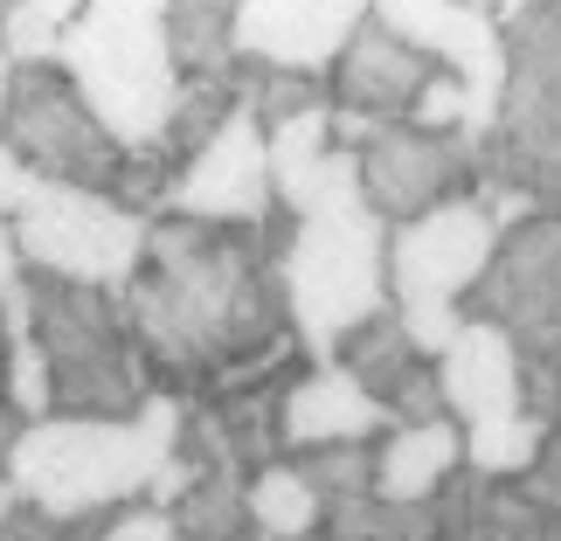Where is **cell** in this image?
<instances>
[{"instance_id": "1", "label": "cell", "mask_w": 561, "mask_h": 541, "mask_svg": "<svg viewBox=\"0 0 561 541\" xmlns=\"http://www.w3.org/2000/svg\"><path fill=\"white\" fill-rule=\"evenodd\" d=\"M285 244H291L285 208L264 229H222V223H187V215L153 223L133 285L112 298L160 396L222 403L243 382L271 375L277 361L306 354L291 334Z\"/></svg>"}, {"instance_id": "2", "label": "cell", "mask_w": 561, "mask_h": 541, "mask_svg": "<svg viewBox=\"0 0 561 541\" xmlns=\"http://www.w3.org/2000/svg\"><path fill=\"white\" fill-rule=\"evenodd\" d=\"M181 396H146L139 417L91 424V417H42L21 424L8 444L14 500L49 514V521H112L125 507H146L160 465L181 451Z\"/></svg>"}, {"instance_id": "3", "label": "cell", "mask_w": 561, "mask_h": 541, "mask_svg": "<svg viewBox=\"0 0 561 541\" xmlns=\"http://www.w3.org/2000/svg\"><path fill=\"white\" fill-rule=\"evenodd\" d=\"M56 70L83 91V104L125 154H160L181 104V70L160 0H83Z\"/></svg>"}, {"instance_id": "4", "label": "cell", "mask_w": 561, "mask_h": 541, "mask_svg": "<svg viewBox=\"0 0 561 541\" xmlns=\"http://www.w3.org/2000/svg\"><path fill=\"white\" fill-rule=\"evenodd\" d=\"M506 104L479 139V188L561 215V0H506Z\"/></svg>"}, {"instance_id": "5", "label": "cell", "mask_w": 561, "mask_h": 541, "mask_svg": "<svg viewBox=\"0 0 561 541\" xmlns=\"http://www.w3.org/2000/svg\"><path fill=\"white\" fill-rule=\"evenodd\" d=\"M21 292H28V327L49 354L56 417H91V424L139 417V403L153 396V375H146V354L125 327L118 298L35 271H21Z\"/></svg>"}, {"instance_id": "6", "label": "cell", "mask_w": 561, "mask_h": 541, "mask_svg": "<svg viewBox=\"0 0 561 541\" xmlns=\"http://www.w3.org/2000/svg\"><path fill=\"white\" fill-rule=\"evenodd\" d=\"M285 298H291V334L306 348V361L327 368L340 354V340L396 306L388 298V223L368 202L291 223Z\"/></svg>"}, {"instance_id": "7", "label": "cell", "mask_w": 561, "mask_h": 541, "mask_svg": "<svg viewBox=\"0 0 561 541\" xmlns=\"http://www.w3.org/2000/svg\"><path fill=\"white\" fill-rule=\"evenodd\" d=\"M465 319H485L513 340L527 375V417L561 424V215L506 229L492 271L465 298Z\"/></svg>"}, {"instance_id": "8", "label": "cell", "mask_w": 561, "mask_h": 541, "mask_svg": "<svg viewBox=\"0 0 561 541\" xmlns=\"http://www.w3.org/2000/svg\"><path fill=\"white\" fill-rule=\"evenodd\" d=\"M0 146L42 174L49 188H77V194H118L125 181V146L98 125V112L83 104V91L56 63L42 70H14L8 83V119H0Z\"/></svg>"}, {"instance_id": "9", "label": "cell", "mask_w": 561, "mask_h": 541, "mask_svg": "<svg viewBox=\"0 0 561 541\" xmlns=\"http://www.w3.org/2000/svg\"><path fill=\"white\" fill-rule=\"evenodd\" d=\"M8 229L21 250V271L62 278V285H91V292L133 285L146 236H153L146 215L118 208L112 194H77V188H42Z\"/></svg>"}, {"instance_id": "10", "label": "cell", "mask_w": 561, "mask_h": 541, "mask_svg": "<svg viewBox=\"0 0 561 541\" xmlns=\"http://www.w3.org/2000/svg\"><path fill=\"white\" fill-rule=\"evenodd\" d=\"M375 21L471 91L465 139L479 146L492 125H500V104H506V29H500V8H485V0H375Z\"/></svg>"}, {"instance_id": "11", "label": "cell", "mask_w": 561, "mask_h": 541, "mask_svg": "<svg viewBox=\"0 0 561 541\" xmlns=\"http://www.w3.org/2000/svg\"><path fill=\"white\" fill-rule=\"evenodd\" d=\"M492 250H500V229L479 208V194L430 208L416 223L388 229V298L396 306H423V298L465 306L479 292V278L492 271Z\"/></svg>"}, {"instance_id": "12", "label": "cell", "mask_w": 561, "mask_h": 541, "mask_svg": "<svg viewBox=\"0 0 561 541\" xmlns=\"http://www.w3.org/2000/svg\"><path fill=\"white\" fill-rule=\"evenodd\" d=\"M479 188V146L465 133H416V125H388L360 154V194L388 229L416 223V215L465 202Z\"/></svg>"}, {"instance_id": "13", "label": "cell", "mask_w": 561, "mask_h": 541, "mask_svg": "<svg viewBox=\"0 0 561 541\" xmlns=\"http://www.w3.org/2000/svg\"><path fill=\"white\" fill-rule=\"evenodd\" d=\"M167 215H187V223H222V229H264L271 215H277L271 139H264V125L250 119V104L181 167L174 194H167Z\"/></svg>"}, {"instance_id": "14", "label": "cell", "mask_w": 561, "mask_h": 541, "mask_svg": "<svg viewBox=\"0 0 561 541\" xmlns=\"http://www.w3.org/2000/svg\"><path fill=\"white\" fill-rule=\"evenodd\" d=\"M360 21H368V0H236V63L333 77Z\"/></svg>"}, {"instance_id": "15", "label": "cell", "mask_w": 561, "mask_h": 541, "mask_svg": "<svg viewBox=\"0 0 561 541\" xmlns=\"http://www.w3.org/2000/svg\"><path fill=\"white\" fill-rule=\"evenodd\" d=\"M347 375L368 388V396L388 409V424H444V388H437V361L416 354V340L402 334V313L388 306L375 313L360 334L340 340V354H333Z\"/></svg>"}, {"instance_id": "16", "label": "cell", "mask_w": 561, "mask_h": 541, "mask_svg": "<svg viewBox=\"0 0 561 541\" xmlns=\"http://www.w3.org/2000/svg\"><path fill=\"white\" fill-rule=\"evenodd\" d=\"M430 77H437V63L416 56L402 35H388L375 8L368 21H360V35L347 42V56L333 63V104L340 112H360L375 125H409V112H416V98L430 91Z\"/></svg>"}, {"instance_id": "17", "label": "cell", "mask_w": 561, "mask_h": 541, "mask_svg": "<svg viewBox=\"0 0 561 541\" xmlns=\"http://www.w3.org/2000/svg\"><path fill=\"white\" fill-rule=\"evenodd\" d=\"M437 388H444V417L458 430H479V424H500V417H520L527 409V375H520V354L500 327L485 319H465V334L450 340V354L437 361Z\"/></svg>"}, {"instance_id": "18", "label": "cell", "mask_w": 561, "mask_h": 541, "mask_svg": "<svg viewBox=\"0 0 561 541\" xmlns=\"http://www.w3.org/2000/svg\"><path fill=\"white\" fill-rule=\"evenodd\" d=\"M388 409L360 388L340 361L306 368L285 396V417H277V438H285V459L298 451H333V444H381L388 438Z\"/></svg>"}, {"instance_id": "19", "label": "cell", "mask_w": 561, "mask_h": 541, "mask_svg": "<svg viewBox=\"0 0 561 541\" xmlns=\"http://www.w3.org/2000/svg\"><path fill=\"white\" fill-rule=\"evenodd\" d=\"M450 480H465V430L458 424H402L375 444V500L430 507Z\"/></svg>"}, {"instance_id": "20", "label": "cell", "mask_w": 561, "mask_h": 541, "mask_svg": "<svg viewBox=\"0 0 561 541\" xmlns=\"http://www.w3.org/2000/svg\"><path fill=\"white\" fill-rule=\"evenodd\" d=\"M167 42L181 83L236 77V0H167Z\"/></svg>"}, {"instance_id": "21", "label": "cell", "mask_w": 561, "mask_h": 541, "mask_svg": "<svg viewBox=\"0 0 561 541\" xmlns=\"http://www.w3.org/2000/svg\"><path fill=\"white\" fill-rule=\"evenodd\" d=\"M250 521H256V541H319L327 534V507L298 480L291 459H277L250 480Z\"/></svg>"}, {"instance_id": "22", "label": "cell", "mask_w": 561, "mask_h": 541, "mask_svg": "<svg viewBox=\"0 0 561 541\" xmlns=\"http://www.w3.org/2000/svg\"><path fill=\"white\" fill-rule=\"evenodd\" d=\"M174 541H256L243 472H202L174 500Z\"/></svg>"}, {"instance_id": "23", "label": "cell", "mask_w": 561, "mask_h": 541, "mask_svg": "<svg viewBox=\"0 0 561 541\" xmlns=\"http://www.w3.org/2000/svg\"><path fill=\"white\" fill-rule=\"evenodd\" d=\"M554 438V424L541 417H500V424H479V430H465V472L471 480H485V486H513V480H527L534 459L548 451Z\"/></svg>"}, {"instance_id": "24", "label": "cell", "mask_w": 561, "mask_h": 541, "mask_svg": "<svg viewBox=\"0 0 561 541\" xmlns=\"http://www.w3.org/2000/svg\"><path fill=\"white\" fill-rule=\"evenodd\" d=\"M77 14H83V0H8L0 8V49H8L14 70H42V63L62 56Z\"/></svg>"}, {"instance_id": "25", "label": "cell", "mask_w": 561, "mask_h": 541, "mask_svg": "<svg viewBox=\"0 0 561 541\" xmlns=\"http://www.w3.org/2000/svg\"><path fill=\"white\" fill-rule=\"evenodd\" d=\"M471 541H561V514L534 507L520 486L471 480Z\"/></svg>"}, {"instance_id": "26", "label": "cell", "mask_w": 561, "mask_h": 541, "mask_svg": "<svg viewBox=\"0 0 561 541\" xmlns=\"http://www.w3.org/2000/svg\"><path fill=\"white\" fill-rule=\"evenodd\" d=\"M298 480L319 493V507L340 514V507H360L375 500V444H333V451H298Z\"/></svg>"}, {"instance_id": "27", "label": "cell", "mask_w": 561, "mask_h": 541, "mask_svg": "<svg viewBox=\"0 0 561 541\" xmlns=\"http://www.w3.org/2000/svg\"><path fill=\"white\" fill-rule=\"evenodd\" d=\"M402 313V334L416 340V354L430 361H444L450 354V340L465 334V306H444V298H423V306H396Z\"/></svg>"}, {"instance_id": "28", "label": "cell", "mask_w": 561, "mask_h": 541, "mask_svg": "<svg viewBox=\"0 0 561 541\" xmlns=\"http://www.w3.org/2000/svg\"><path fill=\"white\" fill-rule=\"evenodd\" d=\"M104 521H49V514H35V507H21L8 528H0V541H91Z\"/></svg>"}, {"instance_id": "29", "label": "cell", "mask_w": 561, "mask_h": 541, "mask_svg": "<svg viewBox=\"0 0 561 541\" xmlns=\"http://www.w3.org/2000/svg\"><path fill=\"white\" fill-rule=\"evenodd\" d=\"M91 541H174V514H160V507H125L112 514Z\"/></svg>"}, {"instance_id": "30", "label": "cell", "mask_w": 561, "mask_h": 541, "mask_svg": "<svg viewBox=\"0 0 561 541\" xmlns=\"http://www.w3.org/2000/svg\"><path fill=\"white\" fill-rule=\"evenodd\" d=\"M513 486H520V493H527L534 507H548V514H561V424H554V438H548V451H541V459H534V472H527V480H513Z\"/></svg>"}, {"instance_id": "31", "label": "cell", "mask_w": 561, "mask_h": 541, "mask_svg": "<svg viewBox=\"0 0 561 541\" xmlns=\"http://www.w3.org/2000/svg\"><path fill=\"white\" fill-rule=\"evenodd\" d=\"M21 285V250H14V229H8V215H0V292Z\"/></svg>"}, {"instance_id": "32", "label": "cell", "mask_w": 561, "mask_h": 541, "mask_svg": "<svg viewBox=\"0 0 561 541\" xmlns=\"http://www.w3.org/2000/svg\"><path fill=\"white\" fill-rule=\"evenodd\" d=\"M21 438V417L8 409V388H0V465H8V444Z\"/></svg>"}, {"instance_id": "33", "label": "cell", "mask_w": 561, "mask_h": 541, "mask_svg": "<svg viewBox=\"0 0 561 541\" xmlns=\"http://www.w3.org/2000/svg\"><path fill=\"white\" fill-rule=\"evenodd\" d=\"M21 514V500H14V480H8V465H0V528H8Z\"/></svg>"}, {"instance_id": "34", "label": "cell", "mask_w": 561, "mask_h": 541, "mask_svg": "<svg viewBox=\"0 0 561 541\" xmlns=\"http://www.w3.org/2000/svg\"><path fill=\"white\" fill-rule=\"evenodd\" d=\"M8 83H14V63H8V49H0V119H8Z\"/></svg>"}, {"instance_id": "35", "label": "cell", "mask_w": 561, "mask_h": 541, "mask_svg": "<svg viewBox=\"0 0 561 541\" xmlns=\"http://www.w3.org/2000/svg\"><path fill=\"white\" fill-rule=\"evenodd\" d=\"M319 541H333V534H319Z\"/></svg>"}, {"instance_id": "36", "label": "cell", "mask_w": 561, "mask_h": 541, "mask_svg": "<svg viewBox=\"0 0 561 541\" xmlns=\"http://www.w3.org/2000/svg\"><path fill=\"white\" fill-rule=\"evenodd\" d=\"M0 8H8V0H0Z\"/></svg>"}]
</instances>
